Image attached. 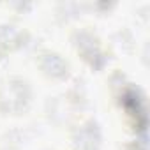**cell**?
I'll use <instances>...</instances> for the list:
<instances>
[{
	"label": "cell",
	"mask_w": 150,
	"mask_h": 150,
	"mask_svg": "<svg viewBox=\"0 0 150 150\" xmlns=\"http://www.w3.org/2000/svg\"><path fill=\"white\" fill-rule=\"evenodd\" d=\"M23 39H25V34L18 27H14V25L0 27V50L11 51V50L18 48Z\"/></svg>",
	"instance_id": "5b68a950"
},
{
	"label": "cell",
	"mask_w": 150,
	"mask_h": 150,
	"mask_svg": "<svg viewBox=\"0 0 150 150\" xmlns=\"http://www.w3.org/2000/svg\"><path fill=\"white\" fill-rule=\"evenodd\" d=\"M39 67L50 78H62L67 74V69H69L67 62L58 53H53V51H44L39 57Z\"/></svg>",
	"instance_id": "277c9868"
},
{
	"label": "cell",
	"mask_w": 150,
	"mask_h": 150,
	"mask_svg": "<svg viewBox=\"0 0 150 150\" xmlns=\"http://www.w3.org/2000/svg\"><path fill=\"white\" fill-rule=\"evenodd\" d=\"M76 50L78 53L94 67V69H101L106 62V57L104 53L101 51V46H99V41L88 34V32H81L78 34V41H76Z\"/></svg>",
	"instance_id": "7a4b0ae2"
},
{
	"label": "cell",
	"mask_w": 150,
	"mask_h": 150,
	"mask_svg": "<svg viewBox=\"0 0 150 150\" xmlns=\"http://www.w3.org/2000/svg\"><path fill=\"white\" fill-rule=\"evenodd\" d=\"M30 87L21 78H7L0 83V111L23 113L30 103Z\"/></svg>",
	"instance_id": "6da1fadb"
},
{
	"label": "cell",
	"mask_w": 150,
	"mask_h": 150,
	"mask_svg": "<svg viewBox=\"0 0 150 150\" xmlns=\"http://www.w3.org/2000/svg\"><path fill=\"white\" fill-rule=\"evenodd\" d=\"M72 143L78 150H97L101 145V131L94 120L83 122L72 132Z\"/></svg>",
	"instance_id": "3957f363"
}]
</instances>
